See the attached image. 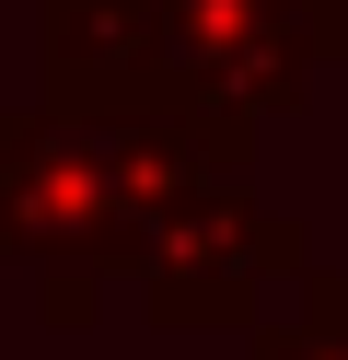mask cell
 Segmentation results:
<instances>
[{
    "label": "cell",
    "instance_id": "cell-1",
    "mask_svg": "<svg viewBox=\"0 0 348 360\" xmlns=\"http://www.w3.org/2000/svg\"><path fill=\"white\" fill-rule=\"evenodd\" d=\"M278 279H314L302 267V221L267 210L255 186H232V174H209L198 198H174L151 221V244H139L151 326H244Z\"/></svg>",
    "mask_w": 348,
    "mask_h": 360
},
{
    "label": "cell",
    "instance_id": "cell-2",
    "mask_svg": "<svg viewBox=\"0 0 348 360\" xmlns=\"http://www.w3.org/2000/svg\"><path fill=\"white\" fill-rule=\"evenodd\" d=\"M46 105H162L151 70V0H35Z\"/></svg>",
    "mask_w": 348,
    "mask_h": 360
},
{
    "label": "cell",
    "instance_id": "cell-3",
    "mask_svg": "<svg viewBox=\"0 0 348 360\" xmlns=\"http://www.w3.org/2000/svg\"><path fill=\"white\" fill-rule=\"evenodd\" d=\"M255 360H348V267H314L290 326H255Z\"/></svg>",
    "mask_w": 348,
    "mask_h": 360
}]
</instances>
